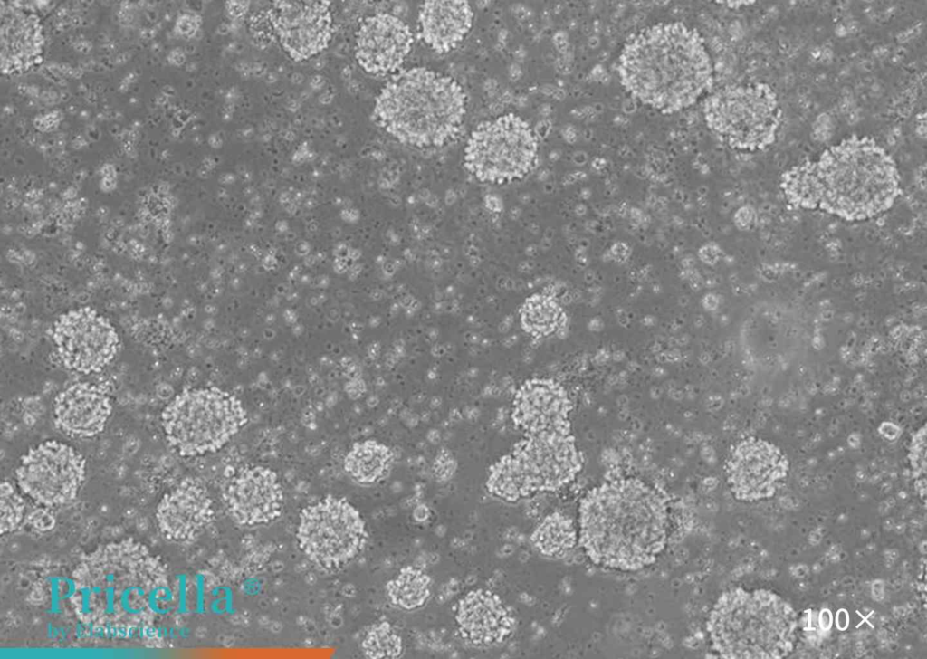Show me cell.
I'll use <instances>...</instances> for the list:
<instances>
[{"label": "cell", "mask_w": 927, "mask_h": 659, "mask_svg": "<svg viewBox=\"0 0 927 659\" xmlns=\"http://www.w3.org/2000/svg\"><path fill=\"white\" fill-rule=\"evenodd\" d=\"M155 517L165 539L187 542L200 536L214 521V502L202 482L186 478L163 495Z\"/></svg>", "instance_id": "cell-16"}, {"label": "cell", "mask_w": 927, "mask_h": 659, "mask_svg": "<svg viewBox=\"0 0 927 659\" xmlns=\"http://www.w3.org/2000/svg\"><path fill=\"white\" fill-rule=\"evenodd\" d=\"M247 423L248 413L242 401L217 387L185 389L161 414L169 445L184 457L219 451Z\"/></svg>", "instance_id": "cell-7"}, {"label": "cell", "mask_w": 927, "mask_h": 659, "mask_svg": "<svg viewBox=\"0 0 927 659\" xmlns=\"http://www.w3.org/2000/svg\"><path fill=\"white\" fill-rule=\"evenodd\" d=\"M467 103L466 93L454 78L415 67L382 87L373 115L381 129L405 145L440 148L460 135Z\"/></svg>", "instance_id": "cell-5"}, {"label": "cell", "mask_w": 927, "mask_h": 659, "mask_svg": "<svg viewBox=\"0 0 927 659\" xmlns=\"http://www.w3.org/2000/svg\"><path fill=\"white\" fill-rule=\"evenodd\" d=\"M539 138L530 125L508 113L480 123L464 149V166L478 181L503 185L525 177L535 167Z\"/></svg>", "instance_id": "cell-8"}, {"label": "cell", "mask_w": 927, "mask_h": 659, "mask_svg": "<svg viewBox=\"0 0 927 659\" xmlns=\"http://www.w3.org/2000/svg\"><path fill=\"white\" fill-rule=\"evenodd\" d=\"M24 503L8 482L1 483V533L14 530L23 520Z\"/></svg>", "instance_id": "cell-27"}, {"label": "cell", "mask_w": 927, "mask_h": 659, "mask_svg": "<svg viewBox=\"0 0 927 659\" xmlns=\"http://www.w3.org/2000/svg\"><path fill=\"white\" fill-rule=\"evenodd\" d=\"M473 17V8L465 0L425 1L418 10V35L433 51L446 53L464 40Z\"/></svg>", "instance_id": "cell-21"}, {"label": "cell", "mask_w": 927, "mask_h": 659, "mask_svg": "<svg viewBox=\"0 0 927 659\" xmlns=\"http://www.w3.org/2000/svg\"><path fill=\"white\" fill-rule=\"evenodd\" d=\"M111 409L110 398L100 387L77 382L57 395L54 423L70 436L92 437L104 429Z\"/></svg>", "instance_id": "cell-20"}, {"label": "cell", "mask_w": 927, "mask_h": 659, "mask_svg": "<svg viewBox=\"0 0 927 659\" xmlns=\"http://www.w3.org/2000/svg\"><path fill=\"white\" fill-rule=\"evenodd\" d=\"M81 17H80V16H74V17H72V20H71L72 24H73L74 26H77V25H79V24H81Z\"/></svg>", "instance_id": "cell-29"}, {"label": "cell", "mask_w": 927, "mask_h": 659, "mask_svg": "<svg viewBox=\"0 0 927 659\" xmlns=\"http://www.w3.org/2000/svg\"><path fill=\"white\" fill-rule=\"evenodd\" d=\"M455 621L462 638L479 647L504 642L515 625L512 612L500 597L484 589L473 590L460 600Z\"/></svg>", "instance_id": "cell-19"}, {"label": "cell", "mask_w": 927, "mask_h": 659, "mask_svg": "<svg viewBox=\"0 0 927 659\" xmlns=\"http://www.w3.org/2000/svg\"><path fill=\"white\" fill-rule=\"evenodd\" d=\"M86 474V462L72 446L43 442L24 454L16 468L22 492L40 505L54 507L72 501Z\"/></svg>", "instance_id": "cell-11"}, {"label": "cell", "mask_w": 927, "mask_h": 659, "mask_svg": "<svg viewBox=\"0 0 927 659\" xmlns=\"http://www.w3.org/2000/svg\"><path fill=\"white\" fill-rule=\"evenodd\" d=\"M395 461L393 451L375 439L354 443L343 459V471L355 483L371 486L384 480Z\"/></svg>", "instance_id": "cell-22"}, {"label": "cell", "mask_w": 927, "mask_h": 659, "mask_svg": "<svg viewBox=\"0 0 927 659\" xmlns=\"http://www.w3.org/2000/svg\"><path fill=\"white\" fill-rule=\"evenodd\" d=\"M325 1H276L270 20L282 49L294 61L307 60L328 47L332 16Z\"/></svg>", "instance_id": "cell-14"}, {"label": "cell", "mask_w": 927, "mask_h": 659, "mask_svg": "<svg viewBox=\"0 0 927 659\" xmlns=\"http://www.w3.org/2000/svg\"><path fill=\"white\" fill-rule=\"evenodd\" d=\"M389 602L400 609L412 611L422 607L431 595V578L423 570L403 568L386 586Z\"/></svg>", "instance_id": "cell-23"}, {"label": "cell", "mask_w": 927, "mask_h": 659, "mask_svg": "<svg viewBox=\"0 0 927 659\" xmlns=\"http://www.w3.org/2000/svg\"><path fill=\"white\" fill-rule=\"evenodd\" d=\"M53 337L64 366L84 374L104 368L119 347L118 333L111 323L88 307L61 315L54 323Z\"/></svg>", "instance_id": "cell-12"}, {"label": "cell", "mask_w": 927, "mask_h": 659, "mask_svg": "<svg viewBox=\"0 0 927 659\" xmlns=\"http://www.w3.org/2000/svg\"><path fill=\"white\" fill-rule=\"evenodd\" d=\"M413 42L411 30L404 21L381 13L361 23L356 35L355 56L368 73H393L403 64Z\"/></svg>", "instance_id": "cell-17"}, {"label": "cell", "mask_w": 927, "mask_h": 659, "mask_svg": "<svg viewBox=\"0 0 927 659\" xmlns=\"http://www.w3.org/2000/svg\"><path fill=\"white\" fill-rule=\"evenodd\" d=\"M779 185L791 205L846 221L881 215L900 194L893 158L874 139L855 135L828 148L817 160L788 169Z\"/></svg>", "instance_id": "cell-2"}, {"label": "cell", "mask_w": 927, "mask_h": 659, "mask_svg": "<svg viewBox=\"0 0 927 659\" xmlns=\"http://www.w3.org/2000/svg\"><path fill=\"white\" fill-rule=\"evenodd\" d=\"M72 610L94 635L129 639L154 624L170 597L167 564L132 538L99 545L72 573Z\"/></svg>", "instance_id": "cell-1"}, {"label": "cell", "mask_w": 927, "mask_h": 659, "mask_svg": "<svg viewBox=\"0 0 927 659\" xmlns=\"http://www.w3.org/2000/svg\"><path fill=\"white\" fill-rule=\"evenodd\" d=\"M582 462L571 430L525 435L490 468L486 488L494 497L515 502L568 484L581 470Z\"/></svg>", "instance_id": "cell-6"}, {"label": "cell", "mask_w": 927, "mask_h": 659, "mask_svg": "<svg viewBox=\"0 0 927 659\" xmlns=\"http://www.w3.org/2000/svg\"><path fill=\"white\" fill-rule=\"evenodd\" d=\"M368 537L358 510L346 498L334 495L304 507L295 533L302 554L326 573L338 572L355 560Z\"/></svg>", "instance_id": "cell-10"}, {"label": "cell", "mask_w": 927, "mask_h": 659, "mask_svg": "<svg viewBox=\"0 0 927 659\" xmlns=\"http://www.w3.org/2000/svg\"><path fill=\"white\" fill-rule=\"evenodd\" d=\"M578 522L579 544L593 563L638 570L654 563L665 547L667 501L639 479L613 480L584 496Z\"/></svg>", "instance_id": "cell-3"}, {"label": "cell", "mask_w": 927, "mask_h": 659, "mask_svg": "<svg viewBox=\"0 0 927 659\" xmlns=\"http://www.w3.org/2000/svg\"><path fill=\"white\" fill-rule=\"evenodd\" d=\"M571 402L565 388L550 378L526 380L517 390L511 418L525 433L569 431Z\"/></svg>", "instance_id": "cell-18"}, {"label": "cell", "mask_w": 927, "mask_h": 659, "mask_svg": "<svg viewBox=\"0 0 927 659\" xmlns=\"http://www.w3.org/2000/svg\"><path fill=\"white\" fill-rule=\"evenodd\" d=\"M69 96H70V94L68 92L62 91L61 98H62V100H66Z\"/></svg>", "instance_id": "cell-30"}, {"label": "cell", "mask_w": 927, "mask_h": 659, "mask_svg": "<svg viewBox=\"0 0 927 659\" xmlns=\"http://www.w3.org/2000/svg\"><path fill=\"white\" fill-rule=\"evenodd\" d=\"M788 461L774 444L747 437L731 450L727 480L736 498L753 501L772 495L787 475Z\"/></svg>", "instance_id": "cell-13"}, {"label": "cell", "mask_w": 927, "mask_h": 659, "mask_svg": "<svg viewBox=\"0 0 927 659\" xmlns=\"http://www.w3.org/2000/svg\"><path fill=\"white\" fill-rule=\"evenodd\" d=\"M703 114L708 128L728 146L754 152L775 141L782 112L773 90L757 82L719 90L705 100Z\"/></svg>", "instance_id": "cell-9"}, {"label": "cell", "mask_w": 927, "mask_h": 659, "mask_svg": "<svg viewBox=\"0 0 927 659\" xmlns=\"http://www.w3.org/2000/svg\"><path fill=\"white\" fill-rule=\"evenodd\" d=\"M223 498L231 519L244 527L275 521L284 506L283 489L277 473L263 465L240 469L226 484Z\"/></svg>", "instance_id": "cell-15"}, {"label": "cell", "mask_w": 927, "mask_h": 659, "mask_svg": "<svg viewBox=\"0 0 927 659\" xmlns=\"http://www.w3.org/2000/svg\"><path fill=\"white\" fill-rule=\"evenodd\" d=\"M520 320L521 328L531 336H548L559 325L561 311L551 299L534 294L521 307Z\"/></svg>", "instance_id": "cell-25"}, {"label": "cell", "mask_w": 927, "mask_h": 659, "mask_svg": "<svg viewBox=\"0 0 927 659\" xmlns=\"http://www.w3.org/2000/svg\"><path fill=\"white\" fill-rule=\"evenodd\" d=\"M837 626L840 629H845L848 625V615L845 610H839L836 616Z\"/></svg>", "instance_id": "cell-28"}, {"label": "cell", "mask_w": 927, "mask_h": 659, "mask_svg": "<svg viewBox=\"0 0 927 659\" xmlns=\"http://www.w3.org/2000/svg\"><path fill=\"white\" fill-rule=\"evenodd\" d=\"M361 649L371 659L397 658L402 653V640L388 622L372 625L366 632Z\"/></svg>", "instance_id": "cell-26"}, {"label": "cell", "mask_w": 927, "mask_h": 659, "mask_svg": "<svg viewBox=\"0 0 927 659\" xmlns=\"http://www.w3.org/2000/svg\"><path fill=\"white\" fill-rule=\"evenodd\" d=\"M622 86L664 114L694 104L712 83V65L699 33L682 23L646 27L624 45L617 66Z\"/></svg>", "instance_id": "cell-4"}, {"label": "cell", "mask_w": 927, "mask_h": 659, "mask_svg": "<svg viewBox=\"0 0 927 659\" xmlns=\"http://www.w3.org/2000/svg\"><path fill=\"white\" fill-rule=\"evenodd\" d=\"M535 549L548 558H561L575 545L577 534L572 520L561 513L547 516L531 537Z\"/></svg>", "instance_id": "cell-24"}]
</instances>
